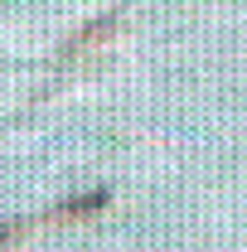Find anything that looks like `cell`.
I'll return each mask as SVG.
<instances>
[{
	"mask_svg": "<svg viewBox=\"0 0 247 252\" xmlns=\"http://www.w3.org/2000/svg\"><path fill=\"white\" fill-rule=\"evenodd\" d=\"M112 204V189H88V194H78V199H63V204H54V209H44L34 223H78V219H93V214H102Z\"/></svg>",
	"mask_w": 247,
	"mask_h": 252,
	"instance_id": "obj_2",
	"label": "cell"
},
{
	"mask_svg": "<svg viewBox=\"0 0 247 252\" xmlns=\"http://www.w3.org/2000/svg\"><path fill=\"white\" fill-rule=\"evenodd\" d=\"M34 228H39L34 219H5V223H0V252H10L15 243H25Z\"/></svg>",
	"mask_w": 247,
	"mask_h": 252,
	"instance_id": "obj_3",
	"label": "cell"
},
{
	"mask_svg": "<svg viewBox=\"0 0 247 252\" xmlns=\"http://www.w3.org/2000/svg\"><path fill=\"white\" fill-rule=\"evenodd\" d=\"M122 20H126V5H112V10H102V15H93L88 25H78V30L68 34L59 44V54H54V68H73V63H83V59H93L97 49H107L112 39H117V30H122Z\"/></svg>",
	"mask_w": 247,
	"mask_h": 252,
	"instance_id": "obj_1",
	"label": "cell"
}]
</instances>
